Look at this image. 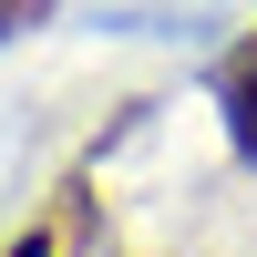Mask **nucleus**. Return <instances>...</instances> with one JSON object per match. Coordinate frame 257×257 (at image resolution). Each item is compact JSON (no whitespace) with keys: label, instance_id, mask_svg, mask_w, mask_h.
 Instances as JSON below:
<instances>
[{"label":"nucleus","instance_id":"nucleus-2","mask_svg":"<svg viewBox=\"0 0 257 257\" xmlns=\"http://www.w3.org/2000/svg\"><path fill=\"white\" fill-rule=\"evenodd\" d=\"M52 0H0V31H21V21H41Z\"/></svg>","mask_w":257,"mask_h":257},{"label":"nucleus","instance_id":"nucleus-1","mask_svg":"<svg viewBox=\"0 0 257 257\" xmlns=\"http://www.w3.org/2000/svg\"><path fill=\"white\" fill-rule=\"evenodd\" d=\"M216 93H226V144L257 165V31H247V52L226 62V82H216Z\"/></svg>","mask_w":257,"mask_h":257},{"label":"nucleus","instance_id":"nucleus-3","mask_svg":"<svg viewBox=\"0 0 257 257\" xmlns=\"http://www.w3.org/2000/svg\"><path fill=\"white\" fill-rule=\"evenodd\" d=\"M11 257H52V237H21V247H11Z\"/></svg>","mask_w":257,"mask_h":257}]
</instances>
